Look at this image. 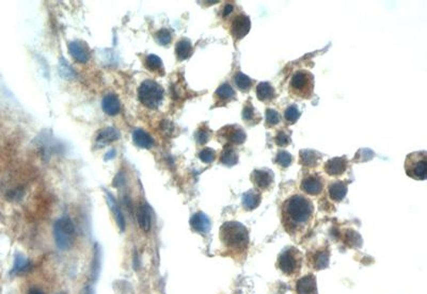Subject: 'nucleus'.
Wrapping results in <instances>:
<instances>
[{"label": "nucleus", "mask_w": 427, "mask_h": 294, "mask_svg": "<svg viewBox=\"0 0 427 294\" xmlns=\"http://www.w3.org/2000/svg\"><path fill=\"white\" fill-rule=\"evenodd\" d=\"M314 206L311 199L304 195L295 194L282 205V222L290 235L298 233L312 219Z\"/></svg>", "instance_id": "obj_1"}, {"label": "nucleus", "mask_w": 427, "mask_h": 294, "mask_svg": "<svg viewBox=\"0 0 427 294\" xmlns=\"http://www.w3.org/2000/svg\"><path fill=\"white\" fill-rule=\"evenodd\" d=\"M220 240L229 251L242 257L249 247L248 229L239 222H226L220 228Z\"/></svg>", "instance_id": "obj_2"}, {"label": "nucleus", "mask_w": 427, "mask_h": 294, "mask_svg": "<svg viewBox=\"0 0 427 294\" xmlns=\"http://www.w3.org/2000/svg\"><path fill=\"white\" fill-rule=\"evenodd\" d=\"M304 256L296 247H286L278 257V268L283 274L290 277L298 275L302 271Z\"/></svg>", "instance_id": "obj_3"}, {"label": "nucleus", "mask_w": 427, "mask_h": 294, "mask_svg": "<svg viewBox=\"0 0 427 294\" xmlns=\"http://www.w3.org/2000/svg\"><path fill=\"white\" fill-rule=\"evenodd\" d=\"M138 97L146 108L156 109L164 98V89L156 81L145 80L138 90Z\"/></svg>", "instance_id": "obj_4"}, {"label": "nucleus", "mask_w": 427, "mask_h": 294, "mask_svg": "<svg viewBox=\"0 0 427 294\" xmlns=\"http://www.w3.org/2000/svg\"><path fill=\"white\" fill-rule=\"evenodd\" d=\"M54 236L57 246L66 250L72 247L75 237L74 223L69 218H61L55 223Z\"/></svg>", "instance_id": "obj_5"}, {"label": "nucleus", "mask_w": 427, "mask_h": 294, "mask_svg": "<svg viewBox=\"0 0 427 294\" xmlns=\"http://www.w3.org/2000/svg\"><path fill=\"white\" fill-rule=\"evenodd\" d=\"M314 77L307 71H298L293 75L290 82V91L300 98H310L313 94Z\"/></svg>", "instance_id": "obj_6"}, {"label": "nucleus", "mask_w": 427, "mask_h": 294, "mask_svg": "<svg viewBox=\"0 0 427 294\" xmlns=\"http://www.w3.org/2000/svg\"><path fill=\"white\" fill-rule=\"evenodd\" d=\"M405 171L409 177L416 180L426 179L427 155L426 151H416L409 153L405 161Z\"/></svg>", "instance_id": "obj_7"}, {"label": "nucleus", "mask_w": 427, "mask_h": 294, "mask_svg": "<svg viewBox=\"0 0 427 294\" xmlns=\"http://www.w3.org/2000/svg\"><path fill=\"white\" fill-rule=\"evenodd\" d=\"M274 173L268 169L254 170L251 174V181L257 190L265 191L274 184Z\"/></svg>", "instance_id": "obj_8"}, {"label": "nucleus", "mask_w": 427, "mask_h": 294, "mask_svg": "<svg viewBox=\"0 0 427 294\" xmlns=\"http://www.w3.org/2000/svg\"><path fill=\"white\" fill-rule=\"evenodd\" d=\"M250 27L251 23L249 16L244 15V14H240V15H236L231 23V34L236 41L242 40L248 34Z\"/></svg>", "instance_id": "obj_9"}, {"label": "nucleus", "mask_w": 427, "mask_h": 294, "mask_svg": "<svg viewBox=\"0 0 427 294\" xmlns=\"http://www.w3.org/2000/svg\"><path fill=\"white\" fill-rule=\"evenodd\" d=\"M219 135H222L231 145H241L246 141V134L239 125L226 126L219 131Z\"/></svg>", "instance_id": "obj_10"}, {"label": "nucleus", "mask_w": 427, "mask_h": 294, "mask_svg": "<svg viewBox=\"0 0 427 294\" xmlns=\"http://www.w3.org/2000/svg\"><path fill=\"white\" fill-rule=\"evenodd\" d=\"M329 250L326 248H319L314 251H311L307 256V261H309L311 267L314 270H323L326 269L329 264Z\"/></svg>", "instance_id": "obj_11"}, {"label": "nucleus", "mask_w": 427, "mask_h": 294, "mask_svg": "<svg viewBox=\"0 0 427 294\" xmlns=\"http://www.w3.org/2000/svg\"><path fill=\"white\" fill-rule=\"evenodd\" d=\"M347 164L346 157H335L327 161L324 165V171L330 176H340L345 173Z\"/></svg>", "instance_id": "obj_12"}, {"label": "nucleus", "mask_w": 427, "mask_h": 294, "mask_svg": "<svg viewBox=\"0 0 427 294\" xmlns=\"http://www.w3.org/2000/svg\"><path fill=\"white\" fill-rule=\"evenodd\" d=\"M323 179L318 175H309L304 178L302 183L303 191L309 195H318L323 191Z\"/></svg>", "instance_id": "obj_13"}, {"label": "nucleus", "mask_w": 427, "mask_h": 294, "mask_svg": "<svg viewBox=\"0 0 427 294\" xmlns=\"http://www.w3.org/2000/svg\"><path fill=\"white\" fill-rule=\"evenodd\" d=\"M68 52L79 63H86L90 58V50L88 46L80 41H74L68 44Z\"/></svg>", "instance_id": "obj_14"}, {"label": "nucleus", "mask_w": 427, "mask_h": 294, "mask_svg": "<svg viewBox=\"0 0 427 294\" xmlns=\"http://www.w3.org/2000/svg\"><path fill=\"white\" fill-rule=\"evenodd\" d=\"M297 294H317L316 278L314 275H305L296 284Z\"/></svg>", "instance_id": "obj_15"}, {"label": "nucleus", "mask_w": 427, "mask_h": 294, "mask_svg": "<svg viewBox=\"0 0 427 294\" xmlns=\"http://www.w3.org/2000/svg\"><path fill=\"white\" fill-rule=\"evenodd\" d=\"M137 222L140 228L145 233L150 232L152 226V215L148 205H140L137 210Z\"/></svg>", "instance_id": "obj_16"}, {"label": "nucleus", "mask_w": 427, "mask_h": 294, "mask_svg": "<svg viewBox=\"0 0 427 294\" xmlns=\"http://www.w3.org/2000/svg\"><path fill=\"white\" fill-rule=\"evenodd\" d=\"M255 92L258 100L264 102H269L271 100H274L277 96L275 88L272 87L269 82L258 83Z\"/></svg>", "instance_id": "obj_17"}, {"label": "nucleus", "mask_w": 427, "mask_h": 294, "mask_svg": "<svg viewBox=\"0 0 427 294\" xmlns=\"http://www.w3.org/2000/svg\"><path fill=\"white\" fill-rule=\"evenodd\" d=\"M190 225L193 230L201 234H206L208 230L211 229V222H209V219L202 212H198L192 215V218L190 219Z\"/></svg>", "instance_id": "obj_18"}, {"label": "nucleus", "mask_w": 427, "mask_h": 294, "mask_svg": "<svg viewBox=\"0 0 427 294\" xmlns=\"http://www.w3.org/2000/svg\"><path fill=\"white\" fill-rule=\"evenodd\" d=\"M102 108L106 114L110 116L117 115L121 109L118 96L115 94H108L105 96L102 102Z\"/></svg>", "instance_id": "obj_19"}, {"label": "nucleus", "mask_w": 427, "mask_h": 294, "mask_svg": "<svg viewBox=\"0 0 427 294\" xmlns=\"http://www.w3.org/2000/svg\"><path fill=\"white\" fill-rule=\"evenodd\" d=\"M120 138V134L119 131L114 127H107L104 128L99 131L96 137V144L100 146H105L108 143H111Z\"/></svg>", "instance_id": "obj_20"}, {"label": "nucleus", "mask_w": 427, "mask_h": 294, "mask_svg": "<svg viewBox=\"0 0 427 294\" xmlns=\"http://www.w3.org/2000/svg\"><path fill=\"white\" fill-rule=\"evenodd\" d=\"M320 159H321V155L316 150L303 149L299 152V162L304 166L314 167L315 165H317Z\"/></svg>", "instance_id": "obj_21"}, {"label": "nucleus", "mask_w": 427, "mask_h": 294, "mask_svg": "<svg viewBox=\"0 0 427 294\" xmlns=\"http://www.w3.org/2000/svg\"><path fill=\"white\" fill-rule=\"evenodd\" d=\"M106 198H107V204L110 207L111 211H113V213L115 215V219H116V222L118 224L119 228H120L121 232H124V230H125V224L126 223H125V218H124V215H123V213L121 211L120 207H119L118 202L115 199L114 196L111 195L110 193H108V192L106 193Z\"/></svg>", "instance_id": "obj_22"}, {"label": "nucleus", "mask_w": 427, "mask_h": 294, "mask_svg": "<svg viewBox=\"0 0 427 294\" xmlns=\"http://www.w3.org/2000/svg\"><path fill=\"white\" fill-rule=\"evenodd\" d=\"M132 141L140 148H151L154 145L153 138L142 129H137L132 132Z\"/></svg>", "instance_id": "obj_23"}, {"label": "nucleus", "mask_w": 427, "mask_h": 294, "mask_svg": "<svg viewBox=\"0 0 427 294\" xmlns=\"http://www.w3.org/2000/svg\"><path fill=\"white\" fill-rule=\"evenodd\" d=\"M347 193V184L344 181H335L329 186V195L334 201H342Z\"/></svg>", "instance_id": "obj_24"}, {"label": "nucleus", "mask_w": 427, "mask_h": 294, "mask_svg": "<svg viewBox=\"0 0 427 294\" xmlns=\"http://www.w3.org/2000/svg\"><path fill=\"white\" fill-rule=\"evenodd\" d=\"M237 162H239V155H237L234 147L231 144L225 145V148L222 149L220 153V163L228 166H232L235 165Z\"/></svg>", "instance_id": "obj_25"}, {"label": "nucleus", "mask_w": 427, "mask_h": 294, "mask_svg": "<svg viewBox=\"0 0 427 294\" xmlns=\"http://www.w3.org/2000/svg\"><path fill=\"white\" fill-rule=\"evenodd\" d=\"M262 195L257 190H250L243 196V205L246 210H253L261 204Z\"/></svg>", "instance_id": "obj_26"}, {"label": "nucleus", "mask_w": 427, "mask_h": 294, "mask_svg": "<svg viewBox=\"0 0 427 294\" xmlns=\"http://www.w3.org/2000/svg\"><path fill=\"white\" fill-rule=\"evenodd\" d=\"M176 53L178 59L181 61L188 59L192 53L191 42L187 39L179 41L176 45Z\"/></svg>", "instance_id": "obj_27"}, {"label": "nucleus", "mask_w": 427, "mask_h": 294, "mask_svg": "<svg viewBox=\"0 0 427 294\" xmlns=\"http://www.w3.org/2000/svg\"><path fill=\"white\" fill-rule=\"evenodd\" d=\"M243 118L244 122L250 125H255L256 123L261 121V117L258 116L257 112H255L251 101H247L244 103V110H243Z\"/></svg>", "instance_id": "obj_28"}, {"label": "nucleus", "mask_w": 427, "mask_h": 294, "mask_svg": "<svg viewBox=\"0 0 427 294\" xmlns=\"http://www.w3.org/2000/svg\"><path fill=\"white\" fill-rule=\"evenodd\" d=\"M216 97L218 98L221 101H230L231 99H234L236 97L235 91L233 88L231 87L229 83H223L216 91Z\"/></svg>", "instance_id": "obj_29"}, {"label": "nucleus", "mask_w": 427, "mask_h": 294, "mask_svg": "<svg viewBox=\"0 0 427 294\" xmlns=\"http://www.w3.org/2000/svg\"><path fill=\"white\" fill-rule=\"evenodd\" d=\"M234 81L236 83L237 88H239L242 92H248V91L251 89L252 85H253V80H252L250 77L246 76L241 72L235 74Z\"/></svg>", "instance_id": "obj_30"}, {"label": "nucleus", "mask_w": 427, "mask_h": 294, "mask_svg": "<svg viewBox=\"0 0 427 294\" xmlns=\"http://www.w3.org/2000/svg\"><path fill=\"white\" fill-rule=\"evenodd\" d=\"M344 242L352 247H360L362 245L361 236L353 229H347L344 233Z\"/></svg>", "instance_id": "obj_31"}, {"label": "nucleus", "mask_w": 427, "mask_h": 294, "mask_svg": "<svg viewBox=\"0 0 427 294\" xmlns=\"http://www.w3.org/2000/svg\"><path fill=\"white\" fill-rule=\"evenodd\" d=\"M30 268V261L25 258L23 255L16 254L15 256V261H14V267L12 270V274H18V273H23Z\"/></svg>", "instance_id": "obj_32"}, {"label": "nucleus", "mask_w": 427, "mask_h": 294, "mask_svg": "<svg viewBox=\"0 0 427 294\" xmlns=\"http://www.w3.org/2000/svg\"><path fill=\"white\" fill-rule=\"evenodd\" d=\"M299 117H300V111L298 110L296 104H290V106L284 111L285 121L291 125L295 124L298 121Z\"/></svg>", "instance_id": "obj_33"}, {"label": "nucleus", "mask_w": 427, "mask_h": 294, "mask_svg": "<svg viewBox=\"0 0 427 294\" xmlns=\"http://www.w3.org/2000/svg\"><path fill=\"white\" fill-rule=\"evenodd\" d=\"M266 127H274V126L278 125L281 121V116H280L279 112L274 109H267L266 110Z\"/></svg>", "instance_id": "obj_34"}, {"label": "nucleus", "mask_w": 427, "mask_h": 294, "mask_svg": "<svg viewBox=\"0 0 427 294\" xmlns=\"http://www.w3.org/2000/svg\"><path fill=\"white\" fill-rule=\"evenodd\" d=\"M145 66L148 67L150 71H158L159 68L163 66V61L158 55L156 54H149L145 58Z\"/></svg>", "instance_id": "obj_35"}, {"label": "nucleus", "mask_w": 427, "mask_h": 294, "mask_svg": "<svg viewBox=\"0 0 427 294\" xmlns=\"http://www.w3.org/2000/svg\"><path fill=\"white\" fill-rule=\"evenodd\" d=\"M275 162L283 167H289L293 162V156L285 150H280L275 159Z\"/></svg>", "instance_id": "obj_36"}, {"label": "nucleus", "mask_w": 427, "mask_h": 294, "mask_svg": "<svg viewBox=\"0 0 427 294\" xmlns=\"http://www.w3.org/2000/svg\"><path fill=\"white\" fill-rule=\"evenodd\" d=\"M275 142L280 147H285L291 143V135L289 131L285 130H278L275 137Z\"/></svg>", "instance_id": "obj_37"}, {"label": "nucleus", "mask_w": 427, "mask_h": 294, "mask_svg": "<svg viewBox=\"0 0 427 294\" xmlns=\"http://www.w3.org/2000/svg\"><path fill=\"white\" fill-rule=\"evenodd\" d=\"M374 156H375V153L372 149L362 148V149H359L358 152L356 153V156H355L353 161L354 162H365V161L372 160Z\"/></svg>", "instance_id": "obj_38"}, {"label": "nucleus", "mask_w": 427, "mask_h": 294, "mask_svg": "<svg viewBox=\"0 0 427 294\" xmlns=\"http://www.w3.org/2000/svg\"><path fill=\"white\" fill-rule=\"evenodd\" d=\"M209 138H211V130H209L206 126H202L195 132V140L199 144H205L208 142Z\"/></svg>", "instance_id": "obj_39"}, {"label": "nucleus", "mask_w": 427, "mask_h": 294, "mask_svg": "<svg viewBox=\"0 0 427 294\" xmlns=\"http://www.w3.org/2000/svg\"><path fill=\"white\" fill-rule=\"evenodd\" d=\"M156 40H157V42H158V43H159L160 45L166 46V45H168V44H170V42L172 41L171 32H170L169 30H168V29H162V30H159V31L156 33Z\"/></svg>", "instance_id": "obj_40"}, {"label": "nucleus", "mask_w": 427, "mask_h": 294, "mask_svg": "<svg viewBox=\"0 0 427 294\" xmlns=\"http://www.w3.org/2000/svg\"><path fill=\"white\" fill-rule=\"evenodd\" d=\"M199 158L204 163H212L216 158V152L212 148H204L199 153Z\"/></svg>", "instance_id": "obj_41"}, {"label": "nucleus", "mask_w": 427, "mask_h": 294, "mask_svg": "<svg viewBox=\"0 0 427 294\" xmlns=\"http://www.w3.org/2000/svg\"><path fill=\"white\" fill-rule=\"evenodd\" d=\"M99 270H100V260H99V253H96L94 255V260L92 263V277L95 279L97 277V274H99Z\"/></svg>", "instance_id": "obj_42"}, {"label": "nucleus", "mask_w": 427, "mask_h": 294, "mask_svg": "<svg viewBox=\"0 0 427 294\" xmlns=\"http://www.w3.org/2000/svg\"><path fill=\"white\" fill-rule=\"evenodd\" d=\"M124 184V176L123 175L120 173V174H118L117 176H116V178H115V181H114V186L115 187H120L121 185H123Z\"/></svg>", "instance_id": "obj_43"}, {"label": "nucleus", "mask_w": 427, "mask_h": 294, "mask_svg": "<svg viewBox=\"0 0 427 294\" xmlns=\"http://www.w3.org/2000/svg\"><path fill=\"white\" fill-rule=\"evenodd\" d=\"M233 11V4H230V3H228V4H226L225 5V8H223V12H222V15L223 16H228V15H230V13Z\"/></svg>", "instance_id": "obj_44"}, {"label": "nucleus", "mask_w": 427, "mask_h": 294, "mask_svg": "<svg viewBox=\"0 0 427 294\" xmlns=\"http://www.w3.org/2000/svg\"><path fill=\"white\" fill-rule=\"evenodd\" d=\"M115 157H116V150L111 149L106 153V156H105V160H111V159H114Z\"/></svg>", "instance_id": "obj_45"}, {"label": "nucleus", "mask_w": 427, "mask_h": 294, "mask_svg": "<svg viewBox=\"0 0 427 294\" xmlns=\"http://www.w3.org/2000/svg\"><path fill=\"white\" fill-rule=\"evenodd\" d=\"M29 294H44V293L39 288H32V289H30Z\"/></svg>", "instance_id": "obj_46"}, {"label": "nucleus", "mask_w": 427, "mask_h": 294, "mask_svg": "<svg viewBox=\"0 0 427 294\" xmlns=\"http://www.w3.org/2000/svg\"><path fill=\"white\" fill-rule=\"evenodd\" d=\"M132 263H134V268H135V270H138V268H139V260H138V257H137V254L135 253V256H134V261H132Z\"/></svg>", "instance_id": "obj_47"}, {"label": "nucleus", "mask_w": 427, "mask_h": 294, "mask_svg": "<svg viewBox=\"0 0 427 294\" xmlns=\"http://www.w3.org/2000/svg\"><path fill=\"white\" fill-rule=\"evenodd\" d=\"M81 294H92V290H91L89 286H86L85 288H83V290L81 291Z\"/></svg>", "instance_id": "obj_48"}]
</instances>
